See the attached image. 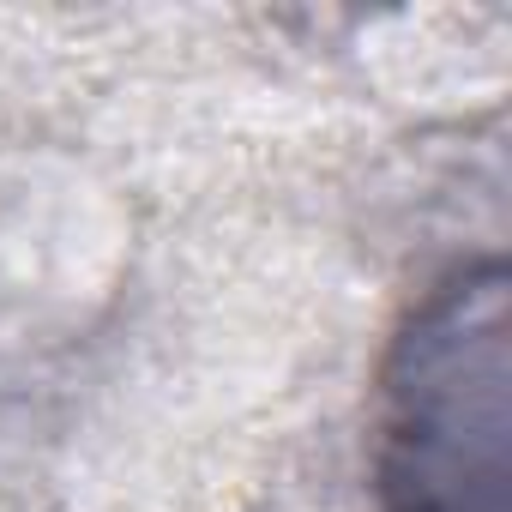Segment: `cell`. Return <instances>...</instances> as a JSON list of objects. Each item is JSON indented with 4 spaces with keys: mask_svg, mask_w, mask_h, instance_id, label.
I'll return each instance as SVG.
<instances>
[{
    "mask_svg": "<svg viewBox=\"0 0 512 512\" xmlns=\"http://www.w3.org/2000/svg\"><path fill=\"white\" fill-rule=\"evenodd\" d=\"M380 512H512L506 266H452L398 326L374 422Z\"/></svg>",
    "mask_w": 512,
    "mask_h": 512,
    "instance_id": "1",
    "label": "cell"
}]
</instances>
